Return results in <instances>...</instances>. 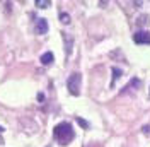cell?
I'll list each match as a JSON object with an SVG mask.
<instances>
[{"instance_id": "cell-15", "label": "cell", "mask_w": 150, "mask_h": 147, "mask_svg": "<svg viewBox=\"0 0 150 147\" xmlns=\"http://www.w3.org/2000/svg\"><path fill=\"white\" fill-rule=\"evenodd\" d=\"M2 144H4V140H2V138H0V146H2Z\"/></svg>"}, {"instance_id": "cell-8", "label": "cell", "mask_w": 150, "mask_h": 147, "mask_svg": "<svg viewBox=\"0 0 150 147\" xmlns=\"http://www.w3.org/2000/svg\"><path fill=\"white\" fill-rule=\"evenodd\" d=\"M51 5V2L50 0H36V7L38 9H46Z\"/></svg>"}, {"instance_id": "cell-10", "label": "cell", "mask_w": 150, "mask_h": 147, "mask_svg": "<svg viewBox=\"0 0 150 147\" xmlns=\"http://www.w3.org/2000/svg\"><path fill=\"white\" fill-rule=\"evenodd\" d=\"M147 21H149V16H140V17L137 19L138 26H145V24H147Z\"/></svg>"}, {"instance_id": "cell-14", "label": "cell", "mask_w": 150, "mask_h": 147, "mask_svg": "<svg viewBox=\"0 0 150 147\" xmlns=\"http://www.w3.org/2000/svg\"><path fill=\"white\" fill-rule=\"evenodd\" d=\"M2 132H4V127H0V133H2Z\"/></svg>"}, {"instance_id": "cell-13", "label": "cell", "mask_w": 150, "mask_h": 147, "mask_svg": "<svg viewBox=\"0 0 150 147\" xmlns=\"http://www.w3.org/2000/svg\"><path fill=\"white\" fill-rule=\"evenodd\" d=\"M143 132L145 133H150V127H143Z\"/></svg>"}, {"instance_id": "cell-16", "label": "cell", "mask_w": 150, "mask_h": 147, "mask_svg": "<svg viewBox=\"0 0 150 147\" xmlns=\"http://www.w3.org/2000/svg\"><path fill=\"white\" fill-rule=\"evenodd\" d=\"M48 147H51V146H48Z\"/></svg>"}, {"instance_id": "cell-4", "label": "cell", "mask_w": 150, "mask_h": 147, "mask_svg": "<svg viewBox=\"0 0 150 147\" xmlns=\"http://www.w3.org/2000/svg\"><path fill=\"white\" fill-rule=\"evenodd\" d=\"M46 33H48V21L46 19H38L36 34H46Z\"/></svg>"}, {"instance_id": "cell-9", "label": "cell", "mask_w": 150, "mask_h": 147, "mask_svg": "<svg viewBox=\"0 0 150 147\" xmlns=\"http://www.w3.org/2000/svg\"><path fill=\"white\" fill-rule=\"evenodd\" d=\"M60 21H62L63 24H68V22H70V16H68L67 12H62V14H60Z\"/></svg>"}, {"instance_id": "cell-12", "label": "cell", "mask_w": 150, "mask_h": 147, "mask_svg": "<svg viewBox=\"0 0 150 147\" xmlns=\"http://www.w3.org/2000/svg\"><path fill=\"white\" fill-rule=\"evenodd\" d=\"M38 101H45V94H43V92L38 94Z\"/></svg>"}, {"instance_id": "cell-5", "label": "cell", "mask_w": 150, "mask_h": 147, "mask_svg": "<svg viewBox=\"0 0 150 147\" xmlns=\"http://www.w3.org/2000/svg\"><path fill=\"white\" fill-rule=\"evenodd\" d=\"M63 41H65L67 53H72V45H74V38L70 36L68 33H63Z\"/></svg>"}, {"instance_id": "cell-1", "label": "cell", "mask_w": 150, "mask_h": 147, "mask_svg": "<svg viewBox=\"0 0 150 147\" xmlns=\"http://www.w3.org/2000/svg\"><path fill=\"white\" fill-rule=\"evenodd\" d=\"M53 135L55 138L62 144V146H67L68 142H72L75 137L74 133V128H72V125L70 123H67V121H62V123H58L53 130Z\"/></svg>"}, {"instance_id": "cell-11", "label": "cell", "mask_w": 150, "mask_h": 147, "mask_svg": "<svg viewBox=\"0 0 150 147\" xmlns=\"http://www.w3.org/2000/svg\"><path fill=\"white\" fill-rule=\"evenodd\" d=\"M77 123H79L82 128H89V123H87L84 118H80V116H77Z\"/></svg>"}, {"instance_id": "cell-3", "label": "cell", "mask_w": 150, "mask_h": 147, "mask_svg": "<svg viewBox=\"0 0 150 147\" xmlns=\"http://www.w3.org/2000/svg\"><path fill=\"white\" fill-rule=\"evenodd\" d=\"M133 41L138 45H150V33L149 31H137L133 34Z\"/></svg>"}, {"instance_id": "cell-7", "label": "cell", "mask_w": 150, "mask_h": 147, "mask_svg": "<svg viewBox=\"0 0 150 147\" xmlns=\"http://www.w3.org/2000/svg\"><path fill=\"white\" fill-rule=\"evenodd\" d=\"M112 74H114V75H112L111 86H114V81H116V79H120V77L123 75V70H121V69H118V67H112Z\"/></svg>"}, {"instance_id": "cell-17", "label": "cell", "mask_w": 150, "mask_h": 147, "mask_svg": "<svg viewBox=\"0 0 150 147\" xmlns=\"http://www.w3.org/2000/svg\"><path fill=\"white\" fill-rule=\"evenodd\" d=\"M149 94H150V91H149Z\"/></svg>"}, {"instance_id": "cell-6", "label": "cell", "mask_w": 150, "mask_h": 147, "mask_svg": "<svg viewBox=\"0 0 150 147\" xmlns=\"http://www.w3.org/2000/svg\"><path fill=\"white\" fill-rule=\"evenodd\" d=\"M53 60H55V56H53L51 51H46V53H43V55H41V64H43V65L53 64Z\"/></svg>"}, {"instance_id": "cell-2", "label": "cell", "mask_w": 150, "mask_h": 147, "mask_svg": "<svg viewBox=\"0 0 150 147\" xmlns=\"http://www.w3.org/2000/svg\"><path fill=\"white\" fill-rule=\"evenodd\" d=\"M80 82H82V75L79 72H74L68 77L67 87H68V91H70L72 96H79V94H80Z\"/></svg>"}]
</instances>
